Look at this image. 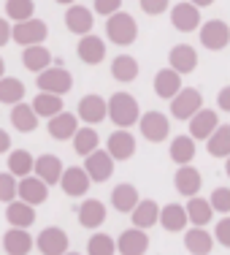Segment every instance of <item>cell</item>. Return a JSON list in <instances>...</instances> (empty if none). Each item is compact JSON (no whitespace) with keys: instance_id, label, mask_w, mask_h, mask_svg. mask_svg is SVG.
<instances>
[{"instance_id":"1","label":"cell","mask_w":230,"mask_h":255,"mask_svg":"<svg viewBox=\"0 0 230 255\" xmlns=\"http://www.w3.org/2000/svg\"><path fill=\"white\" fill-rule=\"evenodd\" d=\"M108 120L122 130H128L130 125H138V120H141L138 101L130 93H114L108 98Z\"/></svg>"},{"instance_id":"2","label":"cell","mask_w":230,"mask_h":255,"mask_svg":"<svg viewBox=\"0 0 230 255\" xmlns=\"http://www.w3.org/2000/svg\"><path fill=\"white\" fill-rule=\"evenodd\" d=\"M106 35L117 46H130L133 41H136V35H138V25L128 11H125V14L117 11V14H111L108 22H106Z\"/></svg>"},{"instance_id":"3","label":"cell","mask_w":230,"mask_h":255,"mask_svg":"<svg viewBox=\"0 0 230 255\" xmlns=\"http://www.w3.org/2000/svg\"><path fill=\"white\" fill-rule=\"evenodd\" d=\"M35 84H38V93L65 95V93L74 90V76H71V71H65L63 65H57V68L41 71L38 79H35Z\"/></svg>"},{"instance_id":"4","label":"cell","mask_w":230,"mask_h":255,"mask_svg":"<svg viewBox=\"0 0 230 255\" xmlns=\"http://www.w3.org/2000/svg\"><path fill=\"white\" fill-rule=\"evenodd\" d=\"M201 109H203V95L198 93L195 87H184L176 98L171 101V117L187 120V123H190V120L201 112Z\"/></svg>"},{"instance_id":"5","label":"cell","mask_w":230,"mask_h":255,"mask_svg":"<svg viewBox=\"0 0 230 255\" xmlns=\"http://www.w3.org/2000/svg\"><path fill=\"white\" fill-rule=\"evenodd\" d=\"M138 128H141L144 138H147V141H154V144L165 141L168 133H171V123H168V117L162 112H147V114H141Z\"/></svg>"},{"instance_id":"6","label":"cell","mask_w":230,"mask_h":255,"mask_svg":"<svg viewBox=\"0 0 230 255\" xmlns=\"http://www.w3.org/2000/svg\"><path fill=\"white\" fill-rule=\"evenodd\" d=\"M49 35V27H46V22L41 19H27V22H16L14 25V41L16 44H22L27 49V46H38L44 44V38Z\"/></svg>"},{"instance_id":"7","label":"cell","mask_w":230,"mask_h":255,"mask_svg":"<svg viewBox=\"0 0 230 255\" xmlns=\"http://www.w3.org/2000/svg\"><path fill=\"white\" fill-rule=\"evenodd\" d=\"M201 44L206 46V49H211V52L225 49V46L230 44V27H228V22L211 19V22H206V25H201Z\"/></svg>"},{"instance_id":"8","label":"cell","mask_w":230,"mask_h":255,"mask_svg":"<svg viewBox=\"0 0 230 255\" xmlns=\"http://www.w3.org/2000/svg\"><path fill=\"white\" fill-rule=\"evenodd\" d=\"M35 245H38L41 255H65L68 253V234L57 226H49L38 234Z\"/></svg>"},{"instance_id":"9","label":"cell","mask_w":230,"mask_h":255,"mask_svg":"<svg viewBox=\"0 0 230 255\" xmlns=\"http://www.w3.org/2000/svg\"><path fill=\"white\" fill-rule=\"evenodd\" d=\"M171 25L179 30V33H192V30L201 27V11L198 5H192L190 0L184 3H176L171 8Z\"/></svg>"},{"instance_id":"10","label":"cell","mask_w":230,"mask_h":255,"mask_svg":"<svg viewBox=\"0 0 230 255\" xmlns=\"http://www.w3.org/2000/svg\"><path fill=\"white\" fill-rule=\"evenodd\" d=\"M114 163L117 160L106 149H98V152H92L89 157H84V171L89 174L92 182H108L114 174Z\"/></svg>"},{"instance_id":"11","label":"cell","mask_w":230,"mask_h":255,"mask_svg":"<svg viewBox=\"0 0 230 255\" xmlns=\"http://www.w3.org/2000/svg\"><path fill=\"white\" fill-rule=\"evenodd\" d=\"M106 152L111 155L114 160H130V157L136 155V138H133V133L117 128L106 141Z\"/></svg>"},{"instance_id":"12","label":"cell","mask_w":230,"mask_h":255,"mask_svg":"<svg viewBox=\"0 0 230 255\" xmlns=\"http://www.w3.org/2000/svg\"><path fill=\"white\" fill-rule=\"evenodd\" d=\"M76 114L81 117V123H89V125H98L103 123V117H108V101H103L100 95L89 93L78 101V109Z\"/></svg>"},{"instance_id":"13","label":"cell","mask_w":230,"mask_h":255,"mask_svg":"<svg viewBox=\"0 0 230 255\" xmlns=\"http://www.w3.org/2000/svg\"><path fill=\"white\" fill-rule=\"evenodd\" d=\"M89 185H92L89 174L84 171V168H76V166L65 168L63 179H60V187H63V193H65L68 198H81L84 193L89 190Z\"/></svg>"},{"instance_id":"14","label":"cell","mask_w":230,"mask_h":255,"mask_svg":"<svg viewBox=\"0 0 230 255\" xmlns=\"http://www.w3.org/2000/svg\"><path fill=\"white\" fill-rule=\"evenodd\" d=\"M149 250V236L141 228H128L117 239V253L119 255H144Z\"/></svg>"},{"instance_id":"15","label":"cell","mask_w":230,"mask_h":255,"mask_svg":"<svg viewBox=\"0 0 230 255\" xmlns=\"http://www.w3.org/2000/svg\"><path fill=\"white\" fill-rule=\"evenodd\" d=\"M181 74H176L173 68H160L154 76V95L162 101H173L181 93Z\"/></svg>"},{"instance_id":"16","label":"cell","mask_w":230,"mask_h":255,"mask_svg":"<svg viewBox=\"0 0 230 255\" xmlns=\"http://www.w3.org/2000/svg\"><path fill=\"white\" fill-rule=\"evenodd\" d=\"M173 187H176L184 198H195L198 190L203 187L201 171H198V168H192V166H179V171L173 174Z\"/></svg>"},{"instance_id":"17","label":"cell","mask_w":230,"mask_h":255,"mask_svg":"<svg viewBox=\"0 0 230 255\" xmlns=\"http://www.w3.org/2000/svg\"><path fill=\"white\" fill-rule=\"evenodd\" d=\"M217 128H220V117H217V112H211V109H201V112L190 120V136L195 138V141H209L211 133H214Z\"/></svg>"},{"instance_id":"18","label":"cell","mask_w":230,"mask_h":255,"mask_svg":"<svg viewBox=\"0 0 230 255\" xmlns=\"http://www.w3.org/2000/svg\"><path fill=\"white\" fill-rule=\"evenodd\" d=\"M65 174V166L57 155H38L35 157V177L44 179L46 185H60Z\"/></svg>"},{"instance_id":"19","label":"cell","mask_w":230,"mask_h":255,"mask_svg":"<svg viewBox=\"0 0 230 255\" xmlns=\"http://www.w3.org/2000/svg\"><path fill=\"white\" fill-rule=\"evenodd\" d=\"M92 25H95L92 11H87L84 5H76V3L68 5V11H65V27L74 35H89Z\"/></svg>"},{"instance_id":"20","label":"cell","mask_w":230,"mask_h":255,"mask_svg":"<svg viewBox=\"0 0 230 255\" xmlns=\"http://www.w3.org/2000/svg\"><path fill=\"white\" fill-rule=\"evenodd\" d=\"M46 128H49V136L54 138V141H74V136L78 133V123H76V114L71 112H63L57 114V117H52L49 123H46Z\"/></svg>"},{"instance_id":"21","label":"cell","mask_w":230,"mask_h":255,"mask_svg":"<svg viewBox=\"0 0 230 255\" xmlns=\"http://www.w3.org/2000/svg\"><path fill=\"white\" fill-rule=\"evenodd\" d=\"M35 247V239L25 228H11L3 234V250L8 255H30Z\"/></svg>"},{"instance_id":"22","label":"cell","mask_w":230,"mask_h":255,"mask_svg":"<svg viewBox=\"0 0 230 255\" xmlns=\"http://www.w3.org/2000/svg\"><path fill=\"white\" fill-rule=\"evenodd\" d=\"M49 198V185L38 177H25L19 182V201H25L30 206H41Z\"/></svg>"},{"instance_id":"23","label":"cell","mask_w":230,"mask_h":255,"mask_svg":"<svg viewBox=\"0 0 230 255\" xmlns=\"http://www.w3.org/2000/svg\"><path fill=\"white\" fill-rule=\"evenodd\" d=\"M76 54H78L81 63L98 65V63H103V57H106V44H103L100 35H81V41H78V46H76Z\"/></svg>"},{"instance_id":"24","label":"cell","mask_w":230,"mask_h":255,"mask_svg":"<svg viewBox=\"0 0 230 255\" xmlns=\"http://www.w3.org/2000/svg\"><path fill=\"white\" fill-rule=\"evenodd\" d=\"M168 60H171V68L176 71V74H192V71L198 68V52L192 49L190 44H176L168 54Z\"/></svg>"},{"instance_id":"25","label":"cell","mask_w":230,"mask_h":255,"mask_svg":"<svg viewBox=\"0 0 230 255\" xmlns=\"http://www.w3.org/2000/svg\"><path fill=\"white\" fill-rule=\"evenodd\" d=\"M78 223H81L84 228H89V231L100 228L103 223H106V204L98 201V198L81 201V206H78Z\"/></svg>"},{"instance_id":"26","label":"cell","mask_w":230,"mask_h":255,"mask_svg":"<svg viewBox=\"0 0 230 255\" xmlns=\"http://www.w3.org/2000/svg\"><path fill=\"white\" fill-rule=\"evenodd\" d=\"M190 217H187V206L181 204H168L160 209V226L168 231V234H179V231L187 228Z\"/></svg>"},{"instance_id":"27","label":"cell","mask_w":230,"mask_h":255,"mask_svg":"<svg viewBox=\"0 0 230 255\" xmlns=\"http://www.w3.org/2000/svg\"><path fill=\"white\" fill-rule=\"evenodd\" d=\"M160 209H162V206H157V201H152V198L141 201V204L136 206V209L130 212V217H133V228L149 231V228L154 226V223H160Z\"/></svg>"},{"instance_id":"28","label":"cell","mask_w":230,"mask_h":255,"mask_svg":"<svg viewBox=\"0 0 230 255\" xmlns=\"http://www.w3.org/2000/svg\"><path fill=\"white\" fill-rule=\"evenodd\" d=\"M5 220H8L11 228H30L35 223V209L25 201H11L5 204Z\"/></svg>"},{"instance_id":"29","label":"cell","mask_w":230,"mask_h":255,"mask_svg":"<svg viewBox=\"0 0 230 255\" xmlns=\"http://www.w3.org/2000/svg\"><path fill=\"white\" fill-rule=\"evenodd\" d=\"M11 125L19 133H33L38 128V114H35L33 103H16V106H11Z\"/></svg>"},{"instance_id":"30","label":"cell","mask_w":230,"mask_h":255,"mask_svg":"<svg viewBox=\"0 0 230 255\" xmlns=\"http://www.w3.org/2000/svg\"><path fill=\"white\" fill-rule=\"evenodd\" d=\"M141 204V198H138V187H133V185H128V182H122V185H117L111 190V206L117 212H133L136 206Z\"/></svg>"},{"instance_id":"31","label":"cell","mask_w":230,"mask_h":255,"mask_svg":"<svg viewBox=\"0 0 230 255\" xmlns=\"http://www.w3.org/2000/svg\"><path fill=\"white\" fill-rule=\"evenodd\" d=\"M22 65H25L27 71H33V74H41V71L52 68V52L46 49L44 44L27 46V49L22 52Z\"/></svg>"},{"instance_id":"32","label":"cell","mask_w":230,"mask_h":255,"mask_svg":"<svg viewBox=\"0 0 230 255\" xmlns=\"http://www.w3.org/2000/svg\"><path fill=\"white\" fill-rule=\"evenodd\" d=\"M184 247H187V253H192V255H209L214 250V239H211L209 231L192 228V231H184Z\"/></svg>"},{"instance_id":"33","label":"cell","mask_w":230,"mask_h":255,"mask_svg":"<svg viewBox=\"0 0 230 255\" xmlns=\"http://www.w3.org/2000/svg\"><path fill=\"white\" fill-rule=\"evenodd\" d=\"M171 160L176 166H190L192 157H195V138L192 136H176L171 141V149H168Z\"/></svg>"},{"instance_id":"34","label":"cell","mask_w":230,"mask_h":255,"mask_svg":"<svg viewBox=\"0 0 230 255\" xmlns=\"http://www.w3.org/2000/svg\"><path fill=\"white\" fill-rule=\"evenodd\" d=\"M98 144H100V138H98V130L92 125L78 128V133L74 136V152L81 157H89L92 152H98Z\"/></svg>"},{"instance_id":"35","label":"cell","mask_w":230,"mask_h":255,"mask_svg":"<svg viewBox=\"0 0 230 255\" xmlns=\"http://www.w3.org/2000/svg\"><path fill=\"white\" fill-rule=\"evenodd\" d=\"M206 149H209L211 157H222V160H228L230 157V125H220L214 133H211V138L206 141Z\"/></svg>"},{"instance_id":"36","label":"cell","mask_w":230,"mask_h":255,"mask_svg":"<svg viewBox=\"0 0 230 255\" xmlns=\"http://www.w3.org/2000/svg\"><path fill=\"white\" fill-rule=\"evenodd\" d=\"M111 76L117 79V82H136L138 79V60L130 57V54H119V57H114L111 63Z\"/></svg>"},{"instance_id":"37","label":"cell","mask_w":230,"mask_h":255,"mask_svg":"<svg viewBox=\"0 0 230 255\" xmlns=\"http://www.w3.org/2000/svg\"><path fill=\"white\" fill-rule=\"evenodd\" d=\"M33 109L38 117H57V114H63V95H52V93H38L33 101Z\"/></svg>"},{"instance_id":"38","label":"cell","mask_w":230,"mask_h":255,"mask_svg":"<svg viewBox=\"0 0 230 255\" xmlns=\"http://www.w3.org/2000/svg\"><path fill=\"white\" fill-rule=\"evenodd\" d=\"M8 171L14 174V177H19V179H25L30 177V171H35V157L27 152V149H16V152H11L8 155Z\"/></svg>"},{"instance_id":"39","label":"cell","mask_w":230,"mask_h":255,"mask_svg":"<svg viewBox=\"0 0 230 255\" xmlns=\"http://www.w3.org/2000/svg\"><path fill=\"white\" fill-rule=\"evenodd\" d=\"M211 215H214L211 201H206V198H201V196L190 198V204H187V217H190V223L195 228H203L206 223L211 220Z\"/></svg>"},{"instance_id":"40","label":"cell","mask_w":230,"mask_h":255,"mask_svg":"<svg viewBox=\"0 0 230 255\" xmlns=\"http://www.w3.org/2000/svg\"><path fill=\"white\" fill-rule=\"evenodd\" d=\"M25 98V84L16 76H3L0 79V103H8V106H16Z\"/></svg>"},{"instance_id":"41","label":"cell","mask_w":230,"mask_h":255,"mask_svg":"<svg viewBox=\"0 0 230 255\" xmlns=\"http://www.w3.org/2000/svg\"><path fill=\"white\" fill-rule=\"evenodd\" d=\"M5 14H8V19H14V25L27 22L35 14V3L33 0H5Z\"/></svg>"},{"instance_id":"42","label":"cell","mask_w":230,"mask_h":255,"mask_svg":"<svg viewBox=\"0 0 230 255\" xmlns=\"http://www.w3.org/2000/svg\"><path fill=\"white\" fill-rule=\"evenodd\" d=\"M87 255H117V242L108 234H92L87 242Z\"/></svg>"},{"instance_id":"43","label":"cell","mask_w":230,"mask_h":255,"mask_svg":"<svg viewBox=\"0 0 230 255\" xmlns=\"http://www.w3.org/2000/svg\"><path fill=\"white\" fill-rule=\"evenodd\" d=\"M16 196H19V182H16V177L11 171H3L0 174V201L11 204Z\"/></svg>"},{"instance_id":"44","label":"cell","mask_w":230,"mask_h":255,"mask_svg":"<svg viewBox=\"0 0 230 255\" xmlns=\"http://www.w3.org/2000/svg\"><path fill=\"white\" fill-rule=\"evenodd\" d=\"M211 209L220 212V215H228L230 212V187H217L214 193H211Z\"/></svg>"},{"instance_id":"45","label":"cell","mask_w":230,"mask_h":255,"mask_svg":"<svg viewBox=\"0 0 230 255\" xmlns=\"http://www.w3.org/2000/svg\"><path fill=\"white\" fill-rule=\"evenodd\" d=\"M214 242L230 250V217H228V215H225V217H222V220L214 226Z\"/></svg>"},{"instance_id":"46","label":"cell","mask_w":230,"mask_h":255,"mask_svg":"<svg viewBox=\"0 0 230 255\" xmlns=\"http://www.w3.org/2000/svg\"><path fill=\"white\" fill-rule=\"evenodd\" d=\"M138 5H141L144 14L157 16V14H162V11L168 8V0H138Z\"/></svg>"},{"instance_id":"47","label":"cell","mask_w":230,"mask_h":255,"mask_svg":"<svg viewBox=\"0 0 230 255\" xmlns=\"http://www.w3.org/2000/svg\"><path fill=\"white\" fill-rule=\"evenodd\" d=\"M122 0H95V14H103V16H111L119 11Z\"/></svg>"},{"instance_id":"48","label":"cell","mask_w":230,"mask_h":255,"mask_svg":"<svg viewBox=\"0 0 230 255\" xmlns=\"http://www.w3.org/2000/svg\"><path fill=\"white\" fill-rule=\"evenodd\" d=\"M11 38H14V27L8 25V19H3V16H0V46H5Z\"/></svg>"},{"instance_id":"49","label":"cell","mask_w":230,"mask_h":255,"mask_svg":"<svg viewBox=\"0 0 230 255\" xmlns=\"http://www.w3.org/2000/svg\"><path fill=\"white\" fill-rule=\"evenodd\" d=\"M217 106H220L222 112H230V84L217 93Z\"/></svg>"},{"instance_id":"50","label":"cell","mask_w":230,"mask_h":255,"mask_svg":"<svg viewBox=\"0 0 230 255\" xmlns=\"http://www.w3.org/2000/svg\"><path fill=\"white\" fill-rule=\"evenodd\" d=\"M8 149H11V136L3 130V128H0V155L8 152Z\"/></svg>"},{"instance_id":"51","label":"cell","mask_w":230,"mask_h":255,"mask_svg":"<svg viewBox=\"0 0 230 255\" xmlns=\"http://www.w3.org/2000/svg\"><path fill=\"white\" fill-rule=\"evenodd\" d=\"M190 3H192V5H198V8H201V5H211V3H214V0H190Z\"/></svg>"},{"instance_id":"52","label":"cell","mask_w":230,"mask_h":255,"mask_svg":"<svg viewBox=\"0 0 230 255\" xmlns=\"http://www.w3.org/2000/svg\"><path fill=\"white\" fill-rule=\"evenodd\" d=\"M54 3H63V5H74L76 0H54Z\"/></svg>"},{"instance_id":"53","label":"cell","mask_w":230,"mask_h":255,"mask_svg":"<svg viewBox=\"0 0 230 255\" xmlns=\"http://www.w3.org/2000/svg\"><path fill=\"white\" fill-rule=\"evenodd\" d=\"M3 74H5V63H3V57H0V79H3Z\"/></svg>"},{"instance_id":"54","label":"cell","mask_w":230,"mask_h":255,"mask_svg":"<svg viewBox=\"0 0 230 255\" xmlns=\"http://www.w3.org/2000/svg\"><path fill=\"white\" fill-rule=\"evenodd\" d=\"M225 174H228V177H230V157H228V160H225Z\"/></svg>"},{"instance_id":"55","label":"cell","mask_w":230,"mask_h":255,"mask_svg":"<svg viewBox=\"0 0 230 255\" xmlns=\"http://www.w3.org/2000/svg\"><path fill=\"white\" fill-rule=\"evenodd\" d=\"M65 255H78V253H65Z\"/></svg>"}]
</instances>
